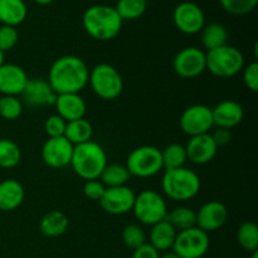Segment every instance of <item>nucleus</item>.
I'll return each mask as SVG.
<instances>
[{"instance_id": "nucleus-18", "label": "nucleus", "mask_w": 258, "mask_h": 258, "mask_svg": "<svg viewBox=\"0 0 258 258\" xmlns=\"http://www.w3.org/2000/svg\"><path fill=\"white\" fill-rule=\"evenodd\" d=\"M20 96L24 102L32 107L54 106L55 100H57V95L52 90L48 81L43 80V78H32L28 81L27 86Z\"/></svg>"}, {"instance_id": "nucleus-9", "label": "nucleus", "mask_w": 258, "mask_h": 258, "mask_svg": "<svg viewBox=\"0 0 258 258\" xmlns=\"http://www.w3.org/2000/svg\"><path fill=\"white\" fill-rule=\"evenodd\" d=\"M209 244L208 233L193 227L178 232L171 249L180 258H202L208 252Z\"/></svg>"}, {"instance_id": "nucleus-26", "label": "nucleus", "mask_w": 258, "mask_h": 258, "mask_svg": "<svg viewBox=\"0 0 258 258\" xmlns=\"http://www.w3.org/2000/svg\"><path fill=\"white\" fill-rule=\"evenodd\" d=\"M201 33L202 44L206 48L207 52L227 44L228 32H227L226 27L221 24V23H211L208 25H204Z\"/></svg>"}, {"instance_id": "nucleus-7", "label": "nucleus", "mask_w": 258, "mask_h": 258, "mask_svg": "<svg viewBox=\"0 0 258 258\" xmlns=\"http://www.w3.org/2000/svg\"><path fill=\"white\" fill-rule=\"evenodd\" d=\"M125 166L131 176L151 178L164 169L161 150L149 145L134 149L128 154Z\"/></svg>"}, {"instance_id": "nucleus-43", "label": "nucleus", "mask_w": 258, "mask_h": 258, "mask_svg": "<svg viewBox=\"0 0 258 258\" xmlns=\"http://www.w3.org/2000/svg\"><path fill=\"white\" fill-rule=\"evenodd\" d=\"M34 2L39 5H49V4H52L54 0H34Z\"/></svg>"}, {"instance_id": "nucleus-20", "label": "nucleus", "mask_w": 258, "mask_h": 258, "mask_svg": "<svg viewBox=\"0 0 258 258\" xmlns=\"http://www.w3.org/2000/svg\"><path fill=\"white\" fill-rule=\"evenodd\" d=\"M55 110L66 122L85 118L87 112V105L80 93H63L57 95L55 100Z\"/></svg>"}, {"instance_id": "nucleus-8", "label": "nucleus", "mask_w": 258, "mask_h": 258, "mask_svg": "<svg viewBox=\"0 0 258 258\" xmlns=\"http://www.w3.org/2000/svg\"><path fill=\"white\" fill-rule=\"evenodd\" d=\"M133 212L140 223L154 226L164 221L169 211L160 194L155 190H144L135 197Z\"/></svg>"}, {"instance_id": "nucleus-15", "label": "nucleus", "mask_w": 258, "mask_h": 258, "mask_svg": "<svg viewBox=\"0 0 258 258\" xmlns=\"http://www.w3.org/2000/svg\"><path fill=\"white\" fill-rule=\"evenodd\" d=\"M228 219V209L218 201L207 202L197 212V227L206 233L218 231Z\"/></svg>"}, {"instance_id": "nucleus-29", "label": "nucleus", "mask_w": 258, "mask_h": 258, "mask_svg": "<svg viewBox=\"0 0 258 258\" xmlns=\"http://www.w3.org/2000/svg\"><path fill=\"white\" fill-rule=\"evenodd\" d=\"M113 8L122 20H135L145 14L148 0H117Z\"/></svg>"}, {"instance_id": "nucleus-42", "label": "nucleus", "mask_w": 258, "mask_h": 258, "mask_svg": "<svg viewBox=\"0 0 258 258\" xmlns=\"http://www.w3.org/2000/svg\"><path fill=\"white\" fill-rule=\"evenodd\" d=\"M160 258H180L178 256V254L175 253V252H166V253H164L163 256H160Z\"/></svg>"}, {"instance_id": "nucleus-21", "label": "nucleus", "mask_w": 258, "mask_h": 258, "mask_svg": "<svg viewBox=\"0 0 258 258\" xmlns=\"http://www.w3.org/2000/svg\"><path fill=\"white\" fill-rule=\"evenodd\" d=\"M24 197V186L20 181L15 179H5L0 183V211H15L22 206Z\"/></svg>"}, {"instance_id": "nucleus-32", "label": "nucleus", "mask_w": 258, "mask_h": 258, "mask_svg": "<svg viewBox=\"0 0 258 258\" xmlns=\"http://www.w3.org/2000/svg\"><path fill=\"white\" fill-rule=\"evenodd\" d=\"M20 148L9 139H0V168L12 169L20 163Z\"/></svg>"}, {"instance_id": "nucleus-34", "label": "nucleus", "mask_w": 258, "mask_h": 258, "mask_svg": "<svg viewBox=\"0 0 258 258\" xmlns=\"http://www.w3.org/2000/svg\"><path fill=\"white\" fill-rule=\"evenodd\" d=\"M122 241L126 247L135 251L146 243V234L141 227L136 224H128L122 231Z\"/></svg>"}, {"instance_id": "nucleus-17", "label": "nucleus", "mask_w": 258, "mask_h": 258, "mask_svg": "<svg viewBox=\"0 0 258 258\" xmlns=\"http://www.w3.org/2000/svg\"><path fill=\"white\" fill-rule=\"evenodd\" d=\"M27 72L14 63H4L0 67V93L3 96H20L27 86Z\"/></svg>"}, {"instance_id": "nucleus-31", "label": "nucleus", "mask_w": 258, "mask_h": 258, "mask_svg": "<svg viewBox=\"0 0 258 258\" xmlns=\"http://www.w3.org/2000/svg\"><path fill=\"white\" fill-rule=\"evenodd\" d=\"M237 241L239 246L247 252H256L258 249V227L253 222H244L237 231Z\"/></svg>"}, {"instance_id": "nucleus-23", "label": "nucleus", "mask_w": 258, "mask_h": 258, "mask_svg": "<svg viewBox=\"0 0 258 258\" xmlns=\"http://www.w3.org/2000/svg\"><path fill=\"white\" fill-rule=\"evenodd\" d=\"M28 15L24 0H0V22L3 25L18 27Z\"/></svg>"}, {"instance_id": "nucleus-3", "label": "nucleus", "mask_w": 258, "mask_h": 258, "mask_svg": "<svg viewBox=\"0 0 258 258\" xmlns=\"http://www.w3.org/2000/svg\"><path fill=\"white\" fill-rule=\"evenodd\" d=\"M107 165V154L100 144L90 140L73 148L71 166L83 180H96Z\"/></svg>"}, {"instance_id": "nucleus-24", "label": "nucleus", "mask_w": 258, "mask_h": 258, "mask_svg": "<svg viewBox=\"0 0 258 258\" xmlns=\"http://www.w3.org/2000/svg\"><path fill=\"white\" fill-rule=\"evenodd\" d=\"M68 226H70V221L63 212L50 211L43 216L39 224V229L44 237L54 238V237L64 234L67 232Z\"/></svg>"}, {"instance_id": "nucleus-40", "label": "nucleus", "mask_w": 258, "mask_h": 258, "mask_svg": "<svg viewBox=\"0 0 258 258\" xmlns=\"http://www.w3.org/2000/svg\"><path fill=\"white\" fill-rule=\"evenodd\" d=\"M133 258H160V254L153 246L145 243L144 246L139 247L138 249L134 251Z\"/></svg>"}, {"instance_id": "nucleus-10", "label": "nucleus", "mask_w": 258, "mask_h": 258, "mask_svg": "<svg viewBox=\"0 0 258 258\" xmlns=\"http://www.w3.org/2000/svg\"><path fill=\"white\" fill-rule=\"evenodd\" d=\"M173 23L179 32L184 34L201 33L206 25L203 9L193 2H183L174 8Z\"/></svg>"}, {"instance_id": "nucleus-44", "label": "nucleus", "mask_w": 258, "mask_h": 258, "mask_svg": "<svg viewBox=\"0 0 258 258\" xmlns=\"http://www.w3.org/2000/svg\"><path fill=\"white\" fill-rule=\"evenodd\" d=\"M3 64H4V53L0 50V67H2Z\"/></svg>"}, {"instance_id": "nucleus-13", "label": "nucleus", "mask_w": 258, "mask_h": 258, "mask_svg": "<svg viewBox=\"0 0 258 258\" xmlns=\"http://www.w3.org/2000/svg\"><path fill=\"white\" fill-rule=\"evenodd\" d=\"M136 194L128 186H115L106 188L102 198L100 199V206L106 213L112 216H122L133 211Z\"/></svg>"}, {"instance_id": "nucleus-11", "label": "nucleus", "mask_w": 258, "mask_h": 258, "mask_svg": "<svg viewBox=\"0 0 258 258\" xmlns=\"http://www.w3.org/2000/svg\"><path fill=\"white\" fill-rule=\"evenodd\" d=\"M181 131L186 135L197 136L209 134L214 126L212 108L206 105H193L183 111L179 120Z\"/></svg>"}, {"instance_id": "nucleus-45", "label": "nucleus", "mask_w": 258, "mask_h": 258, "mask_svg": "<svg viewBox=\"0 0 258 258\" xmlns=\"http://www.w3.org/2000/svg\"><path fill=\"white\" fill-rule=\"evenodd\" d=\"M251 258H258V251L256 252H252V256Z\"/></svg>"}, {"instance_id": "nucleus-25", "label": "nucleus", "mask_w": 258, "mask_h": 258, "mask_svg": "<svg viewBox=\"0 0 258 258\" xmlns=\"http://www.w3.org/2000/svg\"><path fill=\"white\" fill-rule=\"evenodd\" d=\"M93 135V127L90 121L86 118L70 121L66 125L64 138L72 144L73 146L81 145L91 140Z\"/></svg>"}, {"instance_id": "nucleus-6", "label": "nucleus", "mask_w": 258, "mask_h": 258, "mask_svg": "<svg viewBox=\"0 0 258 258\" xmlns=\"http://www.w3.org/2000/svg\"><path fill=\"white\" fill-rule=\"evenodd\" d=\"M88 85L101 100H116L122 93L123 80L113 66L100 63L90 71Z\"/></svg>"}, {"instance_id": "nucleus-30", "label": "nucleus", "mask_w": 258, "mask_h": 258, "mask_svg": "<svg viewBox=\"0 0 258 258\" xmlns=\"http://www.w3.org/2000/svg\"><path fill=\"white\" fill-rule=\"evenodd\" d=\"M161 158H163V166L165 170L183 168L188 161L185 146L180 144H170L166 146L164 150H161Z\"/></svg>"}, {"instance_id": "nucleus-28", "label": "nucleus", "mask_w": 258, "mask_h": 258, "mask_svg": "<svg viewBox=\"0 0 258 258\" xmlns=\"http://www.w3.org/2000/svg\"><path fill=\"white\" fill-rule=\"evenodd\" d=\"M165 219L178 232L197 227V212L188 207H178V208L168 212Z\"/></svg>"}, {"instance_id": "nucleus-36", "label": "nucleus", "mask_w": 258, "mask_h": 258, "mask_svg": "<svg viewBox=\"0 0 258 258\" xmlns=\"http://www.w3.org/2000/svg\"><path fill=\"white\" fill-rule=\"evenodd\" d=\"M19 34L15 27L10 25H2L0 27V50L3 53L13 49L17 45Z\"/></svg>"}, {"instance_id": "nucleus-14", "label": "nucleus", "mask_w": 258, "mask_h": 258, "mask_svg": "<svg viewBox=\"0 0 258 258\" xmlns=\"http://www.w3.org/2000/svg\"><path fill=\"white\" fill-rule=\"evenodd\" d=\"M75 146L64 138H49L42 148V160L52 169H62L71 165Z\"/></svg>"}, {"instance_id": "nucleus-22", "label": "nucleus", "mask_w": 258, "mask_h": 258, "mask_svg": "<svg viewBox=\"0 0 258 258\" xmlns=\"http://www.w3.org/2000/svg\"><path fill=\"white\" fill-rule=\"evenodd\" d=\"M176 234H178V231L166 219H164V221L151 226L150 236H149L150 243L149 244L153 246L158 252L169 251L173 248Z\"/></svg>"}, {"instance_id": "nucleus-41", "label": "nucleus", "mask_w": 258, "mask_h": 258, "mask_svg": "<svg viewBox=\"0 0 258 258\" xmlns=\"http://www.w3.org/2000/svg\"><path fill=\"white\" fill-rule=\"evenodd\" d=\"M212 138H213L214 143L217 144V146H224L227 145V144L231 141V131L227 130V128H222V127H218L216 131H214L213 134H211Z\"/></svg>"}, {"instance_id": "nucleus-37", "label": "nucleus", "mask_w": 258, "mask_h": 258, "mask_svg": "<svg viewBox=\"0 0 258 258\" xmlns=\"http://www.w3.org/2000/svg\"><path fill=\"white\" fill-rule=\"evenodd\" d=\"M66 122L59 115H52L45 120L44 123V131L49 138H60V136H64V130H66Z\"/></svg>"}, {"instance_id": "nucleus-27", "label": "nucleus", "mask_w": 258, "mask_h": 258, "mask_svg": "<svg viewBox=\"0 0 258 258\" xmlns=\"http://www.w3.org/2000/svg\"><path fill=\"white\" fill-rule=\"evenodd\" d=\"M131 175L125 165L121 164H107L106 168L101 173L98 180L106 186V188H115V186L126 185L130 180Z\"/></svg>"}, {"instance_id": "nucleus-19", "label": "nucleus", "mask_w": 258, "mask_h": 258, "mask_svg": "<svg viewBox=\"0 0 258 258\" xmlns=\"http://www.w3.org/2000/svg\"><path fill=\"white\" fill-rule=\"evenodd\" d=\"M212 116L214 126L231 130L242 122L244 112L243 107L237 101L224 100L212 108Z\"/></svg>"}, {"instance_id": "nucleus-33", "label": "nucleus", "mask_w": 258, "mask_h": 258, "mask_svg": "<svg viewBox=\"0 0 258 258\" xmlns=\"http://www.w3.org/2000/svg\"><path fill=\"white\" fill-rule=\"evenodd\" d=\"M23 112V103L17 96L0 97V116L4 120L14 121L20 117Z\"/></svg>"}, {"instance_id": "nucleus-39", "label": "nucleus", "mask_w": 258, "mask_h": 258, "mask_svg": "<svg viewBox=\"0 0 258 258\" xmlns=\"http://www.w3.org/2000/svg\"><path fill=\"white\" fill-rule=\"evenodd\" d=\"M105 190L106 186L98 179H96V180H87L85 183V185H83V194L88 199H91V201L100 202Z\"/></svg>"}, {"instance_id": "nucleus-4", "label": "nucleus", "mask_w": 258, "mask_h": 258, "mask_svg": "<svg viewBox=\"0 0 258 258\" xmlns=\"http://www.w3.org/2000/svg\"><path fill=\"white\" fill-rule=\"evenodd\" d=\"M161 189L173 201H190L201 190V178L196 171L185 166L168 169L161 179Z\"/></svg>"}, {"instance_id": "nucleus-16", "label": "nucleus", "mask_w": 258, "mask_h": 258, "mask_svg": "<svg viewBox=\"0 0 258 258\" xmlns=\"http://www.w3.org/2000/svg\"><path fill=\"white\" fill-rule=\"evenodd\" d=\"M188 160L197 165H204L214 159L218 146L214 143L211 134L191 136L185 146Z\"/></svg>"}, {"instance_id": "nucleus-35", "label": "nucleus", "mask_w": 258, "mask_h": 258, "mask_svg": "<svg viewBox=\"0 0 258 258\" xmlns=\"http://www.w3.org/2000/svg\"><path fill=\"white\" fill-rule=\"evenodd\" d=\"M221 7L232 15H246L256 9L258 0H219Z\"/></svg>"}, {"instance_id": "nucleus-5", "label": "nucleus", "mask_w": 258, "mask_h": 258, "mask_svg": "<svg viewBox=\"0 0 258 258\" xmlns=\"http://www.w3.org/2000/svg\"><path fill=\"white\" fill-rule=\"evenodd\" d=\"M244 57L238 48L224 44L206 52V71L219 78L234 77L242 72Z\"/></svg>"}, {"instance_id": "nucleus-2", "label": "nucleus", "mask_w": 258, "mask_h": 258, "mask_svg": "<svg viewBox=\"0 0 258 258\" xmlns=\"http://www.w3.org/2000/svg\"><path fill=\"white\" fill-rule=\"evenodd\" d=\"M123 20L116 9L110 5L97 4L88 8L82 17V25L91 38L106 42L117 37Z\"/></svg>"}, {"instance_id": "nucleus-38", "label": "nucleus", "mask_w": 258, "mask_h": 258, "mask_svg": "<svg viewBox=\"0 0 258 258\" xmlns=\"http://www.w3.org/2000/svg\"><path fill=\"white\" fill-rule=\"evenodd\" d=\"M243 83L249 91L257 92L258 91V63L252 62L242 70Z\"/></svg>"}, {"instance_id": "nucleus-12", "label": "nucleus", "mask_w": 258, "mask_h": 258, "mask_svg": "<svg viewBox=\"0 0 258 258\" xmlns=\"http://www.w3.org/2000/svg\"><path fill=\"white\" fill-rule=\"evenodd\" d=\"M173 70L181 78H196L206 71V52L197 47L183 48L173 60Z\"/></svg>"}, {"instance_id": "nucleus-1", "label": "nucleus", "mask_w": 258, "mask_h": 258, "mask_svg": "<svg viewBox=\"0 0 258 258\" xmlns=\"http://www.w3.org/2000/svg\"><path fill=\"white\" fill-rule=\"evenodd\" d=\"M90 70L77 55H63L55 59L48 73V83L55 95L80 93L88 85Z\"/></svg>"}]
</instances>
